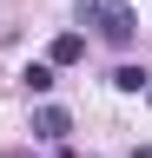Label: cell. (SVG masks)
Segmentation results:
<instances>
[{
  "label": "cell",
  "instance_id": "4",
  "mask_svg": "<svg viewBox=\"0 0 152 158\" xmlns=\"http://www.w3.org/2000/svg\"><path fill=\"white\" fill-rule=\"evenodd\" d=\"M20 86H27V99H46L53 86H60V66H46V59H27V66H20Z\"/></svg>",
  "mask_w": 152,
  "mask_h": 158
},
{
  "label": "cell",
  "instance_id": "7",
  "mask_svg": "<svg viewBox=\"0 0 152 158\" xmlns=\"http://www.w3.org/2000/svg\"><path fill=\"white\" fill-rule=\"evenodd\" d=\"M53 158H73V152H66V145H53Z\"/></svg>",
  "mask_w": 152,
  "mask_h": 158
},
{
  "label": "cell",
  "instance_id": "1",
  "mask_svg": "<svg viewBox=\"0 0 152 158\" xmlns=\"http://www.w3.org/2000/svg\"><path fill=\"white\" fill-rule=\"evenodd\" d=\"M86 27H93V33H99V40H106V46H112V53H126V46H132V40H139V13H132V7H126V0H99V13H93V20H86Z\"/></svg>",
  "mask_w": 152,
  "mask_h": 158
},
{
  "label": "cell",
  "instance_id": "3",
  "mask_svg": "<svg viewBox=\"0 0 152 158\" xmlns=\"http://www.w3.org/2000/svg\"><path fill=\"white\" fill-rule=\"evenodd\" d=\"M106 79H112V92H126V99H139V92L152 86V73H145V59H119V66H112Z\"/></svg>",
  "mask_w": 152,
  "mask_h": 158
},
{
  "label": "cell",
  "instance_id": "9",
  "mask_svg": "<svg viewBox=\"0 0 152 158\" xmlns=\"http://www.w3.org/2000/svg\"><path fill=\"white\" fill-rule=\"evenodd\" d=\"M145 106H152V86H145Z\"/></svg>",
  "mask_w": 152,
  "mask_h": 158
},
{
  "label": "cell",
  "instance_id": "8",
  "mask_svg": "<svg viewBox=\"0 0 152 158\" xmlns=\"http://www.w3.org/2000/svg\"><path fill=\"white\" fill-rule=\"evenodd\" d=\"M0 158H33V152H0Z\"/></svg>",
  "mask_w": 152,
  "mask_h": 158
},
{
  "label": "cell",
  "instance_id": "6",
  "mask_svg": "<svg viewBox=\"0 0 152 158\" xmlns=\"http://www.w3.org/2000/svg\"><path fill=\"white\" fill-rule=\"evenodd\" d=\"M126 158H152V145H132V152H126Z\"/></svg>",
  "mask_w": 152,
  "mask_h": 158
},
{
  "label": "cell",
  "instance_id": "5",
  "mask_svg": "<svg viewBox=\"0 0 152 158\" xmlns=\"http://www.w3.org/2000/svg\"><path fill=\"white\" fill-rule=\"evenodd\" d=\"M80 59H86V33H60L46 46V66H80Z\"/></svg>",
  "mask_w": 152,
  "mask_h": 158
},
{
  "label": "cell",
  "instance_id": "2",
  "mask_svg": "<svg viewBox=\"0 0 152 158\" xmlns=\"http://www.w3.org/2000/svg\"><path fill=\"white\" fill-rule=\"evenodd\" d=\"M66 138H73V112L40 99V106H33V145H66Z\"/></svg>",
  "mask_w": 152,
  "mask_h": 158
}]
</instances>
